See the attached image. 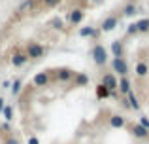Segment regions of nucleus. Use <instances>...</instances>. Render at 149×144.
<instances>
[{"mask_svg":"<svg viewBox=\"0 0 149 144\" xmlns=\"http://www.w3.org/2000/svg\"><path fill=\"white\" fill-rule=\"evenodd\" d=\"M127 95H128V100H127V103H128V108H134V110H138V108H140V103H138V99H136V97H134V93H127Z\"/></svg>","mask_w":149,"mask_h":144,"instance_id":"obj_13","label":"nucleus"},{"mask_svg":"<svg viewBox=\"0 0 149 144\" xmlns=\"http://www.w3.org/2000/svg\"><path fill=\"white\" fill-rule=\"evenodd\" d=\"M111 51H113V57H123V44L121 42H113Z\"/></svg>","mask_w":149,"mask_h":144,"instance_id":"obj_12","label":"nucleus"},{"mask_svg":"<svg viewBox=\"0 0 149 144\" xmlns=\"http://www.w3.org/2000/svg\"><path fill=\"white\" fill-rule=\"evenodd\" d=\"M26 57H29V59H40V57H44V48H42L40 44L30 42V44L26 46Z\"/></svg>","mask_w":149,"mask_h":144,"instance_id":"obj_2","label":"nucleus"},{"mask_svg":"<svg viewBox=\"0 0 149 144\" xmlns=\"http://www.w3.org/2000/svg\"><path fill=\"white\" fill-rule=\"evenodd\" d=\"M87 81H89V78L85 76V74H77V76H76V84L77 85H85Z\"/></svg>","mask_w":149,"mask_h":144,"instance_id":"obj_21","label":"nucleus"},{"mask_svg":"<svg viewBox=\"0 0 149 144\" xmlns=\"http://www.w3.org/2000/svg\"><path fill=\"white\" fill-rule=\"evenodd\" d=\"M21 85H23V84H21V80H15V81H13V85H11V95H17V93L21 91Z\"/></svg>","mask_w":149,"mask_h":144,"instance_id":"obj_19","label":"nucleus"},{"mask_svg":"<svg viewBox=\"0 0 149 144\" xmlns=\"http://www.w3.org/2000/svg\"><path fill=\"white\" fill-rule=\"evenodd\" d=\"M2 114H4V118L10 122V119H13V110H11L10 106H4V110H2Z\"/></svg>","mask_w":149,"mask_h":144,"instance_id":"obj_20","label":"nucleus"},{"mask_svg":"<svg viewBox=\"0 0 149 144\" xmlns=\"http://www.w3.org/2000/svg\"><path fill=\"white\" fill-rule=\"evenodd\" d=\"M117 27V17H108L104 23H102V30L108 32V30H113Z\"/></svg>","mask_w":149,"mask_h":144,"instance_id":"obj_10","label":"nucleus"},{"mask_svg":"<svg viewBox=\"0 0 149 144\" xmlns=\"http://www.w3.org/2000/svg\"><path fill=\"white\" fill-rule=\"evenodd\" d=\"M109 125L115 127V129H121V127H125V118H123V116H119V114L111 116V118H109Z\"/></svg>","mask_w":149,"mask_h":144,"instance_id":"obj_9","label":"nucleus"},{"mask_svg":"<svg viewBox=\"0 0 149 144\" xmlns=\"http://www.w3.org/2000/svg\"><path fill=\"white\" fill-rule=\"evenodd\" d=\"M79 34L81 36H96V30L91 29V27H83V29L79 30Z\"/></svg>","mask_w":149,"mask_h":144,"instance_id":"obj_18","label":"nucleus"},{"mask_svg":"<svg viewBox=\"0 0 149 144\" xmlns=\"http://www.w3.org/2000/svg\"><path fill=\"white\" fill-rule=\"evenodd\" d=\"M132 13H136V6H132V4H130V6L125 8V15H132Z\"/></svg>","mask_w":149,"mask_h":144,"instance_id":"obj_22","label":"nucleus"},{"mask_svg":"<svg viewBox=\"0 0 149 144\" xmlns=\"http://www.w3.org/2000/svg\"><path fill=\"white\" fill-rule=\"evenodd\" d=\"M140 125L146 127V129L149 131V119H147V118H140Z\"/></svg>","mask_w":149,"mask_h":144,"instance_id":"obj_23","label":"nucleus"},{"mask_svg":"<svg viewBox=\"0 0 149 144\" xmlns=\"http://www.w3.org/2000/svg\"><path fill=\"white\" fill-rule=\"evenodd\" d=\"M81 19H83V11L81 10H74L72 13H70V21L72 23H79Z\"/></svg>","mask_w":149,"mask_h":144,"instance_id":"obj_16","label":"nucleus"},{"mask_svg":"<svg viewBox=\"0 0 149 144\" xmlns=\"http://www.w3.org/2000/svg\"><path fill=\"white\" fill-rule=\"evenodd\" d=\"M4 106H6V104H4V99H2V97H0V114H2V110H4Z\"/></svg>","mask_w":149,"mask_h":144,"instance_id":"obj_28","label":"nucleus"},{"mask_svg":"<svg viewBox=\"0 0 149 144\" xmlns=\"http://www.w3.org/2000/svg\"><path fill=\"white\" fill-rule=\"evenodd\" d=\"M72 76H74V72H72V70H68V68H61V70L57 72V78H58L61 81H68Z\"/></svg>","mask_w":149,"mask_h":144,"instance_id":"obj_11","label":"nucleus"},{"mask_svg":"<svg viewBox=\"0 0 149 144\" xmlns=\"http://www.w3.org/2000/svg\"><path fill=\"white\" fill-rule=\"evenodd\" d=\"M132 133H134V137H138V138H146V137H149V131L146 129V127H142L140 123L132 125Z\"/></svg>","mask_w":149,"mask_h":144,"instance_id":"obj_5","label":"nucleus"},{"mask_svg":"<svg viewBox=\"0 0 149 144\" xmlns=\"http://www.w3.org/2000/svg\"><path fill=\"white\" fill-rule=\"evenodd\" d=\"M147 72H149V67H147L146 63H138V65H136V74H138L140 78L147 76Z\"/></svg>","mask_w":149,"mask_h":144,"instance_id":"obj_14","label":"nucleus"},{"mask_svg":"<svg viewBox=\"0 0 149 144\" xmlns=\"http://www.w3.org/2000/svg\"><path fill=\"white\" fill-rule=\"evenodd\" d=\"M96 97H98V99H106V97H109V91L102 84H98L96 85Z\"/></svg>","mask_w":149,"mask_h":144,"instance_id":"obj_15","label":"nucleus"},{"mask_svg":"<svg viewBox=\"0 0 149 144\" xmlns=\"http://www.w3.org/2000/svg\"><path fill=\"white\" fill-rule=\"evenodd\" d=\"M136 30H140V32H146V30H149V19H142V21L136 23Z\"/></svg>","mask_w":149,"mask_h":144,"instance_id":"obj_17","label":"nucleus"},{"mask_svg":"<svg viewBox=\"0 0 149 144\" xmlns=\"http://www.w3.org/2000/svg\"><path fill=\"white\" fill-rule=\"evenodd\" d=\"M113 70H115V72H119L121 76H127L128 67H127V63H125V59H123V57H115V59H113Z\"/></svg>","mask_w":149,"mask_h":144,"instance_id":"obj_4","label":"nucleus"},{"mask_svg":"<svg viewBox=\"0 0 149 144\" xmlns=\"http://www.w3.org/2000/svg\"><path fill=\"white\" fill-rule=\"evenodd\" d=\"M26 61H29V57H26L25 53H15V55L11 57V65H13V67H23Z\"/></svg>","mask_w":149,"mask_h":144,"instance_id":"obj_6","label":"nucleus"},{"mask_svg":"<svg viewBox=\"0 0 149 144\" xmlns=\"http://www.w3.org/2000/svg\"><path fill=\"white\" fill-rule=\"evenodd\" d=\"M100 84L104 85L109 93L117 89V80H115V76H113V74H106V76H102V81H100Z\"/></svg>","mask_w":149,"mask_h":144,"instance_id":"obj_3","label":"nucleus"},{"mask_svg":"<svg viewBox=\"0 0 149 144\" xmlns=\"http://www.w3.org/2000/svg\"><path fill=\"white\" fill-rule=\"evenodd\" d=\"M29 144H40V140H38L36 137H30L29 138Z\"/></svg>","mask_w":149,"mask_h":144,"instance_id":"obj_25","label":"nucleus"},{"mask_svg":"<svg viewBox=\"0 0 149 144\" xmlns=\"http://www.w3.org/2000/svg\"><path fill=\"white\" fill-rule=\"evenodd\" d=\"M47 81H49V76L45 72H40V74H36V76H34V85H38V87L47 85Z\"/></svg>","mask_w":149,"mask_h":144,"instance_id":"obj_8","label":"nucleus"},{"mask_svg":"<svg viewBox=\"0 0 149 144\" xmlns=\"http://www.w3.org/2000/svg\"><path fill=\"white\" fill-rule=\"evenodd\" d=\"M128 32H138V30H136V23H134V25H130V27H128Z\"/></svg>","mask_w":149,"mask_h":144,"instance_id":"obj_27","label":"nucleus"},{"mask_svg":"<svg viewBox=\"0 0 149 144\" xmlns=\"http://www.w3.org/2000/svg\"><path fill=\"white\" fill-rule=\"evenodd\" d=\"M117 89H119L121 93H125V95H127V93H130V81L127 80V76H123L119 81H117Z\"/></svg>","mask_w":149,"mask_h":144,"instance_id":"obj_7","label":"nucleus"},{"mask_svg":"<svg viewBox=\"0 0 149 144\" xmlns=\"http://www.w3.org/2000/svg\"><path fill=\"white\" fill-rule=\"evenodd\" d=\"M57 2H61V0H45V4H47V6H55Z\"/></svg>","mask_w":149,"mask_h":144,"instance_id":"obj_26","label":"nucleus"},{"mask_svg":"<svg viewBox=\"0 0 149 144\" xmlns=\"http://www.w3.org/2000/svg\"><path fill=\"white\" fill-rule=\"evenodd\" d=\"M4 144H19L17 140H15V138H11V137H8L6 140H4Z\"/></svg>","mask_w":149,"mask_h":144,"instance_id":"obj_24","label":"nucleus"},{"mask_svg":"<svg viewBox=\"0 0 149 144\" xmlns=\"http://www.w3.org/2000/svg\"><path fill=\"white\" fill-rule=\"evenodd\" d=\"M93 59H95V63L102 67V65H106V61H108V51H106L104 46H95L93 48Z\"/></svg>","mask_w":149,"mask_h":144,"instance_id":"obj_1","label":"nucleus"}]
</instances>
